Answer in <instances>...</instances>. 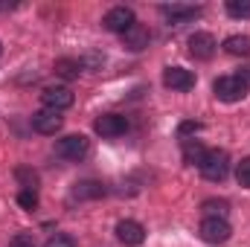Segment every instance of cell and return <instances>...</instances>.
Segmentation results:
<instances>
[{
    "instance_id": "4fadbf2b",
    "label": "cell",
    "mask_w": 250,
    "mask_h": 247,
    "mask_svg": "<svg viewBox=\"0 0 250 247\" xmlns=\"http://www.w3.org/2000/svg\"><path fill=\"white\" fill-rule=\"evenodd\" d=\"M163 15L172 21V23H181V21H192L201 15L198 6H163Z\"/></svg>"
},
{
    "instance_id": "9c48e42d",
    "label": "cell",
    "mask_w": 250,
    "mask_h": 247,
    "mask_svg": "<svg viewBox=\"0 0 250 247\" xmlns=\"http://www.w3.org/2000/svg\"><path fill=\"white\" fill-rule=\"evenodd\" d=\"M93 128H96V134H102V137H120V134L128 131V120L120 117V114H102V117L93 123Z\"/></svg>"
},
{
    "instance_id": "ffe728a7",
    "label": "cell",
    "mask_w": 250,
    "mask_h": 247,
    "mask_svg": "<svg viewBox=\"0 0 250 247\" xmlns=\"http://www.w3.org/2000/svg\"><path fill=\"white\" fill-rule=\"evenodd\" d=\"M18 204H21L23 209H29V212H32V209L38 206V192H35V189H23V192L18 195Z\"/></svg>"
},
{
    "instance_id": "7c38bea8",
    "label": "cell",
    "mask_w": 250,
    "mask_h": 247,
    "mask_svg": "<svg viewBox=\"0 0 250 247\" xmlns=\"http://www.w3.org/2000/svg\"><path fill=\"white\" fill-rule=\"evenodd\" d=\"M123 38H125V47H128V50H146L151 35H148V29H146V26L134 23V26H131V29L123 35Z\"/></svg>"
},
{
    "instance_id": "d6986e66",
    "label": "cell",
    "mask_w": 250,
    "mask_h": 247,
    "mask_svg": "<svg viewBox=\"0 0 250 247\" xmlns=\"http://www.w3.org/2000/svg\"><path fill=\"white\" fill-rule=\"evenodd\" d=\"M15 178L21 181V186H26V189H35V186H38V175H35L32 169H26V166H21V169L15 172Z\"/></svg>"
},
{
    "instance_id": "52a82bcc",
    "label": "cell",
    "mask_w": 250,
    "mask_h": 247,
    "mask_svg": "<svg viewBox=\"0 0 250 247\" xmlns=\"http://www.w3.org/2000/svg\"><path fill=\"white\" fill-rule=\"evenodd\" d=\"M62 114L59 111H50V108H41L38 114H32V128L38 131V134H59L62 131Z\"/></svg>"
},
{
    "instance_id": "7a4b0ae2",
    "label": "cell",
    "mask_w": 250,
    "mask_h": 247,
    "mask_svg": "<svg viewBox=\"0 0 250 247\" xmlns=\"http://www.w3.org/2000/svg\"><path fill=\"white\" fill-rule=\"evenodd\" d=\"M248 84L239 79V76H221V79H215V84H212V93L221 99V102H239V99H245L248 96Z\"/></svg>"
},
{
    "instance_id": "e0dca14e",
    "label": "cell",
    "mask_w": 250,
    "mask_h": 247,
    "mask_svg": "<svg viewBox=\"0 0 250 247\" xmlns=\"http://www.w3.org/2000/svg\"><path fill=\"white\" fill-rule=\"evenodd\" d=\"M56 73H59L62 79H76V76L82 73V62H70V59H62V62H56Z\"/></svg>"
},
{
    "instance_id": "7402d4cb",
    "label": "cell",
    "mask_w": 250,
    "mask_h": 247,
    "mask_svg": "<svg viewBox=\"0 0 250 247\" xmlns=\"http://www.w3.org/2000/svg\"><path fill=\"white\" fill-rule=\"evenodd\" d=\"M236 181H239L242 186H248V189H250V157H245V160L236 166Z\"/></svg>"
},
{
    "instance_id": "44dd1931",
    "label": "cell",
    "mask_w": 250,
    "mask_h": 247,
    "mask_svg": "<svg viewBox=\"0 0 250 247\" xmlns=\"http://www.w3.org/2000/svg\"><path fill=\"white\" fill-rule=\"evenodd\" d=\"M204 209L209 212V218H224V212H227V201H207Z\"/></svg>"
},
{
    "instance_id": "5b68a950",
    "label": "cell",
    "mask_w": 250,
    "mask_h": 247,
    "mask_svg": "<svg viewBox=\"0 0 250 247\" xmlns=\"http://www.w3.org/2000/svg\"><path fill=\"white\" fill-rule=\"evenodd\" d=\"M230 224L224 218H204L201 221V239L209 242V245H224L230 239Z\"/></svg>"
},
{
    "instance_id": "484cf974",
    "label": "cell",
    "mask_w": 250,
    "mask_h": 247,
    "mask_svg": "<svg viewBox=\"0 0 250 247\" xmlns=\"http://www.w3.org/2000/svg\"><path fill=\"white\" fill-rule=\"evenodd\" d=\"M236 76H239V79H242V82L250 87V67H245V70H242V73H236Z\"/></svg>"
},
{
    "instance_id": "8fae6325",
    "label": "cell",
    "mask_w": 250,
    "mask_h": 247,
    "mask_svg": "<svg viewBox=\"0 0 250 247\" xmlns=\"http://www.w3.org/2000/svg\"><path fill=\"white\" fill-rule=\"evenodd\" d=\"M41 99H44V108L59 111V114H62L64 108L73 105V93H70V87H47V90L41 93Z\"/></svg>"
},
{
    "instance_id": "3957f363",
    "label": "cell",
    "mask_w": 250,
    "mask_h": 247,
    "mask_svg": "<svg viewBox=\"0 0 250 247\" xmlns=\"http://www.w3.org/2000/svg\"><path fill=\"white\" fill-rule=\"evenodd\" d=\"M87 151H90V143L84 134H70V137H62L56 143V154L64 160H82Z\"/></svg>"
},
{
    "instance_id": "cb8c5ba5",
    "label": "cell",
    "mask_w": 250,
    "mask_h": 247,
    "mask_svg": "<svg viewBox=\"0 0 250 247\" xmlns=\"http://www.w3.org/2000/svg\"><path fill=\"white\" fill-rule=\"evenodd\" d=\"M9 247H35V239H32L29 233H18V236L9 242Z\"/></svg>"
},
{
    "instance_id": "277c9868",
    "label": "cell",
    "mask_w": 250,
    "mask_h": 247,
    "mask_svg": "<svg viewBox=\"0 0 250 247\" xmlns=\"http://www.w3.org/2000/svg\"><path fill=\"white\" fill-rule=\"evenodd\" d=\"M134 23H137V21H134V12H131L128 6H114V9L102 18V26L111 29V32H120V35H125Z\"/></svg>"
},
{
    "instance_id": "2e32d148",
    "label": "cell",
    "mask_w": 250,
    "mask_h": 247,
    "mask_svg": "<svg viewBox=\"0 0 250 247\" xmlns=\"http://www.w3.org/2000/svg\"><path fill=\"white\" fill-rule=\"evenodd\" d=\"M224 50L230 56H250V38L248 35H230L224 41Z\"/></svg>"
},
{
    "instance_id": "ac0fdd59",
    "label": "cell",
    "mask_w": 250,
    "mask_h": 247,
    "mask_svg": "<svg viewBox=\"0 0 250 247\" xmlns=\"http://www.w3.org/2000/svg\"><path fill=\"white\" fill-rule=\"evenodd\" d=\"M230 18H250V0H227Z\"/></svg>"
},
{
    "instance_id": "603a6c76",
    "label": "cell",
    "mask_w": 250,
    "mask_h": 247,
    "mask_svg": "<svg viewBox=\"0 0 250 247\" xmlns=\"http://www.w3.org/2000/svg\"><path fill=\"white\" fill-rule=\"evenodd\" d=\"M44 247H76V242L67 236V233H56V236H50L47 239V245Z\"/></svg>"
},
{
    "instance_id": "9a60e30c",
    "label": "cell",
    "mask_w": 250,
    "mask_h": 247,
    "mask_svg": "<svg viewBox=\"0 0 250 247\" xmlns=\"http://www.w3.org/2000/svg\"><path fill=\"white\" fill-rule=\"evenodd\" d=\"M105 195V186L96 184V181H82V184H76V189H73V198H102Z\"/></svg>"
},
{
    "instance_id": "ba28073f",
    "label": "cell",
    "mask_w": 250,
    "mask_h": 247,
    "mask_svg": "<svg viewBox=\"0 0 250 247\" xmlns=\"http://www.w3.org/2000/svg\"><path fill=\"white\" fill-rule=\"evenodd\" d=\"M117 239H120L125 247H140L143 242H146V230H143V224H140V221L125 218V221L117 224Z\"/></svg>"
},
{
    "instance_id": "d4e9b609",
    "label": "cell",
    "mask_w": 250,
    "mask_h": 247,
    "mask_svg": "<svg viewBox=\"0 0 250 247\" xmlns=\"http://www.w3.org/2000/svg\"><path fill=\"white\" fill-rule=\"evenodd\" d=\"M195 131H201V123H192V120L181 123V128H178V134H181V137H187V134H195Z\"/></svg>"
},
{
    "instance_id": "8992f818",
    "label": "cell",
    "mask_w": 250,
    "mask_h": 247,
    "mask_svg": "<svg viewBox=\"0 0 250 247\" xmlns=\"http://www.w3.org/2000/svg\"><path fill=\"white\" fill-rule=\"evenodd\" d=\"M215 38L209 35V32H195L192 38H189V56L192 59H198V62H209L212 56H215Z\"/></svg>"
},
{
    "instance_id": "6da1fadb",
    "label": "cell",
    "mask_w": 250,
    "mask_h": 247,
    "mask_svg": "<svg viewBox=\"0 0 250 247\" xmlns=\"http://www.w3.org/2000/svg\"><path fill=\"white\" fill-rule=\"evenodd\" d=\"M201 175L207 178V181H224L227 175H230V157H227V151H218V148H212V151H207V157L201 160Z\"/></svg>"
},
{
    "instance_id": "5bb4252c",
    "label": "cell",
    "mask_w": 250,
    "mask_h": 247,
    "mask_svg": "<svg viewBox=\"0 0 250 247\" xmlns=\"http://www.w3.org/2000/svg\"><path fill=\"white\" fill-rule=\"evenodd\" d=\"M207 157V148L198 143V140H184V160H187L189 166H201V160Z\"/></svg>"
},
{
    "instance_id": "30bf717a",
    "label": "cell",
    "mask_w": 250,
    "mask_h": 247,
    "mask_svg": "<svg viewBox=\"0 0 250 247\" xmlns=\"http://www.w3.org/2000/svg\"><path fill=\"white\" fill-rule=\"evenodd\" d=\"M163 84L172 90H189V87H195V73L187 67H169L163 73Z\"/></svg>"
}]
</instances>
